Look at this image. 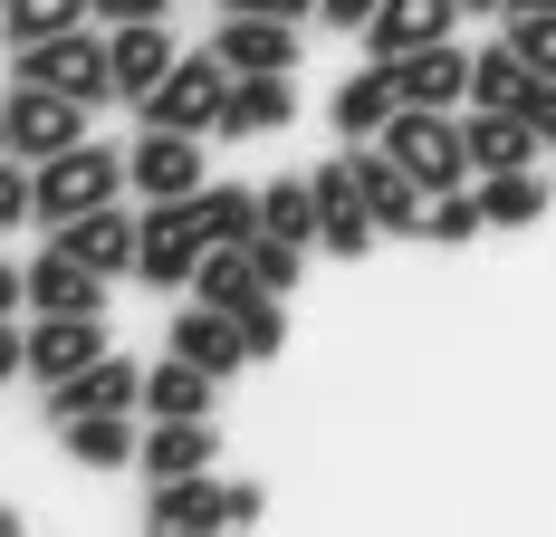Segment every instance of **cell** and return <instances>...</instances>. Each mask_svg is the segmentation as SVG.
Wrapping results in <instances>:
<instances>
[{
	"label": "cell",
	"instance_id": "6da1fadb",
	"mask_svg": "<svg viewBox=\"0 0 556 537\" xmlns=\"http://www.w3.org/2000/svg\"><path fill=\"white\" fill-rule=\"evenodd\" d=\"M230 87H240V67H230L222 49H182V58H173V77L135 115H144V125H182V135H222Z\"/></svg>",
	"mask_w": 556,
	"mask_h": 537
},
{
	"label": "cell",
	"instance_id": "7a4b0ae2",
	"mask_svg": "<svg viewBox=\"0 0 556 537\" xmlns=\"http://www.w3.org/2000/svg\"><path fill=\"white\" fill-rule=\"evenodd\" d=\"M422 192H451V183H470V135L451 125V107H393V125L375 135Z\"/></svg>",
	"mask_w": 556,
	"mask_h": 537
},
{
	"label": "cell",
	"instance_id": "3957f363",
	"mask_svg": "<svg viewBox=\"0 0 556 537\" xmlns=\"http://www.w3.org/2000/svg\"><path fill=\"white\" fill-rule=\"evenodd\" d=\"M20 77H39V87L77 97V107H106L115 97V29L97 39V29L77 20V29H58V39H29V49H20Z\"/></svg>",
	"mask_w": 556,
	"mask_h": 537
},
{
	"label": "cell",
	"instance_id": "277c9868",
	"mask_svg": "<svg viewBox=\"0 0 556 537\" xmlns=\"http://www.w3.org/2000/svg\"><path fill=\"white\" fill-rule=\"evenodd\" d=\"M115 183H125L115 145H67V154H49V163H39V221H49V230H67L77 212L115 202Z\"/></svg>",
	"mask_w": 556,
	"mask_h": 537
},
{
	"label": "cell",
	"instance_id": "5b68a950",
	"mask_svg": "<svg viewBox=\"0 0 556 537\" xmlns=\"http://www.w3.org/2000/svg\"><path fill=\"white\" fill-rule=\"evenodd\" d=\"M0 107H10V154L20 163H49V154H67V145H87V107L58 97V87H39V77H20Z\"/></svg>",
	"mask_w": 556,
	"mask_h": 537
},
{
	"label": "cell",
	"instance_id": "8992f818",
	"mask_svg": "<svg viewBox=\"0 0 556 537\" xmlns=\"http://www.w3.org/2000/svg\"><path fill=\"white\" fill-rule=\"evenodd\" d=\"M307 183H317V240H327L336 260H365V250H375V230H384V221H375V202H365V173H355V154H336V163H317V173H307Z\"/></svg>",
	"mask_w": 556,
	"mask_h": 537
},
{
	"label": "cell",
	"instance_id": "52a82bcc",
	"mask_svg": "<svg viewBox=\"0 0 556 537\" xmlns=\"http://www.w3.org/2000/svg\"><path fill=\"white\" fill-rule=\"evenodd\" d=\"M202 250H212V230H202V212H192V192H182V202H154V212H144L135 278H154V288H192Z\"/></svg>",
	"mask_w": 556,
	"mask_h": 537
},
{
	"label": "cell",
	"instance_id": "ba28073f",
	"mask_svg": "<svg viewBox=\"0 0 556 537\" xmlns=\"http://www.w3.org/2000/svg\"><path fill=\"white\" fill-rule=\"evenodd\" d=\"M125 183H135L144 202H182V192H202V135H182V125H144V145L125 154Z\"/></svg>",
	"mask_w": 556,
	"mask_h": 537
},
{
	"label": "cell",
	"instance_id": "9c48e42d",
	"mask_svg": "<svg viewBox=\"0 0 556 537\" xmlns=\"http://www.w3.org/2000/svg\"><path fill=\"white\" fill-rule=\"evenodd\" d=\"M29 308L39 317H106V268H87L67 240H49L29 260Z\"/></svg>",
	"mask_w": 556,
	"mask_h": 537
},
{
	"label": "cell",
	"instance_id": "30bf717a",
	"mask_svg": "<svg viewBox=\"0 0 556 537\" xmlns=\"http://www.w3.org/2000/svg\"><path fill=\"white\" fill-rule=\"evenodd\" d=\"M144 528H164V537H222L230 528V480H212V471H173V480H154Z\"/></svg>",
	"mask_w": 556,
	"mask_h": 537
},
{
	"label": "cell",
	"instance_id": "8fae6325",
	"mask_svg": "<svg viewBox=\"0 0 556 537\" xmlns=\"http://www.w3.org/2000/svg\"><path fill=\"white\" fill-rule=\"evenodd\" d=\"M384 67H393V97H403V107H470V49H451V39L403 49V58H384Z\"/></svg>",
	"mask_w": 556,
	"mask_h": 537
},
{
	"label": "cell",
	"instance_id": "7c38bea8",
	"mask_svg": "<svg viewBox=\"0 0 556 537\" xmlns=\"http://www.w3.org/2000/svg\"><path fill=\"white\" fill-rule=\"evenodd\" d=\"M144 403V365H125V355H97L87 375L49 384V423H67V413H135Z\"/></svg>",
	"mask_w": 556,
	"mask_h": 537
},
{
	"label": "cell",
	"instance_id": "4fadbf2b",
	"mask_svg": "<svg viewBox=\"0 0 556 537\" xmlns=\"http://www.w3.org/2000/svg\"><path fill=\"white\" fill-rule=\"evenodd\" d=\"M173 58H182V49H173L164 20H115V97H125V107H144V97L173 77Z\"/></svg>",
	"mask_w": 556,
	"mask_h": 537
},
{
	"label": "cell",
	"instance_id": "5bb4252c",
	"mask_svg": "<svg viewBox=\"0 0 556 537\" xmlns=\"http://www.w3.org/2000/svg\"><path fill=\"white\" fill-rule=\"evenodd\" d=\"M173 355H192V365H212V375H240V365H250V336H240L230 308L192 298V308H173Z\"/></svg>",
	"mask_w": 556,
	"mask_h": 537
},
{
	"label": "cell",
	"instance_id": "9a60e30c",
	"mask_svg": "<svg viewBox=\"0 0 556 537\" xmlns=\"http://www.w3.org/2000/svg\"><path fill=\"white\" fill-rule=\"evenodd\" d=\"M97 355H106V317H39V326H29V375H39V384L87 375Z\"/></svg>",
	"mask_w": 556,
	"mask_h": 537
},
{
	"label": "cell",
	"instance_id": "2e32d148",
	"mask_svg": "<svg viewBox=\"0 0 556 537\" xmlns=\"http://www.w3.org/2000/svg\"><path fill=\"white\" fill-rule=\"evenodd\" d=\"M460 135H470V173H518V163L547 154V135H538L518 107H470V125H460Z\"/></svg>",
	"mask_w": 556,
	"mask_h": 537
},
{
	"label": "cell",
	"instance_id": "e0dca14e",
	"mask_svg": "<svg viewBox=\"0 0 556 537\" xmlns=\"http://www.w3.org/2000/svg\"><path fill=\"white\" fill-rule=\"evenodd\" d=\"M67 250L87 268H106V278H125L135 268V250H144V212H115V202H97V212H77L67 230H58Z\"/></svg>",
	"mask_w": 556,
	"mask_h": 537
},
{
	"label": "cell",
	"instance_id": "ac0fdd59",
	"mask_svg": "<svg viewBox=\"0 0 556 537\" xmlns=\"http://www.w3.org/2000/svg\"><path fill=\"white\" fill-rule=\"evenodd\" d=\"M355 173H365V202H375V221H384V230H403V240H422L432 192H422V183H413V173H403L384 145H365V154H355Z\"/></svg>",
	"mask_w": 556,
	"mask_h": 537
},
{
	"label": "cell",
	"instance_id": "d6986e66",
	"mask_svg": "<svg viewBox=\"0 0 556 537\" xmlns=\"http://www.w3.org/2000/svg\"><path fill=\"white\" fill-rule=\"evenodd\" d=\"M212 49H222L240 77H250V67H298V20H278V10H230Z\"/></svg>",
	"mask_w": 556,
	"mask_h": 537
},
{
	"label": "cell",
	"instance_id": "ffe728a7",
	"mask_svg": "<svg viewBox=\"0 0 556 537\" xmlns=\"http://www.w3.org/2000/svg\"><path fill=\"white\" fill-rule=\"evenodd\" d=\"M393 107H403V97H393V67H384V58H375V67H355V77L327 97V115H336V135H345V145H375V135L393 125Z\"/></svg>",
	"mask_w": 556,
	"mask_h": 537
},
{
	"label": "cell",
	"instance_id": "44dd1931",
	"mask_svg": "<svg viewBox=\"0 0 556 537\" xmlns=\"http://www.w3.org/2000/svg\"><path fill=\"white\" fill-rule=\"evenodd\" d=\"M288 115H298V87H288V67H250V77L230 87V115H222V135L260 145V135H278Z\"/></svg>",
	"mask_w": 556,
	"mask_h": 537
},
{
	"label": "cell",
	"instance_id": "7402d4cb",
	"mask_svg": "<svg viewBox=\"0 0 556 537\" xmlns=\"http://www.w3.org/2000/svg\"><path fill=\"white\" fill-rule=\"evenodd\" d=\"M212 451H222V441H212V413H154V432H144L135 461H144L154 480H173V471H212Z\"/></svg>",
	"mask_w": 556,
	"mask_h": 537
},
{
	"label": "cell",
	"instance_id": "603a6c76",
	"mask_svg": "<svg viewBox=\"0 0 556 537\" xmlns=\"http://www.w3.org/2000/svg\"><path fill=\"white\" fill-rule=\"evenodd\" d=\"M451 20H460V0H384L375 29H365V49H375V58L432 49V39H451Z\"/></svg>",
	"mask_w": 556,
	"mask_h": 537
},
{
	"label": "cell",
	"instance_id": "cb8c5ba5",
	"mask_svg": "<svg viewBox=\"0 0 556 537\" xmlns=\"http://www.w3.org/2000/svg\"><path fill=\"white\" fill-rule=\"evenodd\" d=\"M58 441H67V461H77V471H125V461L144 451V432L125 423V413H67Z\"/></svg>",
	"mask_w": 556,
	"mask_h": 537
},
{
	"label": "cell",
	"instance_id": "d4e9b609",
	"mask_svg": "<svg viewBox=\"0 0 556 537\" xmlns=\"http://www.w3.org/2000/svg\"><path fill=\"white\" fill-rule=\"evenodd\" d=\"M192 298H212V308H230V317H240L250 298H269V288H260V260H250V240H212L202 268H192Z\"/></svg>",
	"mask_w": 556,
	"mask_h": 537
},
{
	"label": "cell",
	"instance_id": "484cf974",
	"mask_svg": "<svg viewBox=\"0 0 556 537\" xmlns=\"http://www.w3.org/2000/svg\"><path fill=\"white\" fill-rule=\"evenodd\" d=\"M222 403V375L173 355V365H144V413H212Z\"/></svg>",
	"mask_w": 556,
	"mask_h": 537
},
{
	"label": "cell",
	"instance_id": "4316f807",
	"mask_svg": "<svg viewBox=\"0 0 556 537\" xmlns=\"http://www.w3.org/2000/svg\"><path fill=\"white\" fill-rule=\"evenodd\" d=\"M480 212H490V230H528V221L547 212V173H538V163H518V173H480Z\"/></svg>",
	"mask_w": 556,
	"mask_h": 537
},
{
	"label": "cell",
	"instance_id": "83f0119b",
	"mask_svg": "<svg viewBox=\"0 0 556 537\" xmlns=\"http://www.w3.org/2000/svg\"><path fill=\"white\" fill-rule=\"evenodd\" d=\"M528 87H538V67L508 49V39L470 58V107H528Z\"/></svg>",
	"mask_w": 556,
	"mask_h": 537
},
{
	"label": "cell",
	"instance_id": "f1b7e54d",
	"mask_svg": "<svg viewBox=\"0 0 556 537\" xmlns=\"http://www.w3.org/2000/svg\"><path fill=\"white\" fill-rule=\"evenodd\" d=\"M260 230H278V240H298V250H317V183H307V173H288V183H269V192H260Z\"/></svg>",
	"mask_w": 556,
	"mask_h": 537
},
{
	"label": "cell",
	"instance_id": "f546056e",
	"mask_svg": "<svg viewBox=\"0 0 556 537\" xmlns=\"http://www.w3.org/2000/svg\"><path fill=\"white\" fill-rule=\"evenodd\" d=\"M192 212H202L212 240H260V192H250V183H202Z\"/></svg>",
	"mask_w": 556,
	"mask_h": 537
},
{
	"label": "cell",
	"instance_id": "4dcf8cb0",
	"mask_svg": "<svg viewBox=\"0 0 556 537\" xmlns=\"http://www.w3.org/2000/svg\"><path fill=\"white\" fill-rule=\"evenodd\" d=\"M77 20H97V0H10V10H0V39L29 49V39H58V29H77Z\"/></svg>",
	"mask_w": 556,
	"mask_h": 537
},
{
	"label": "cell",
	"instance_id": "1f68e13d",
	"mask_svg": "<svg viewBox=\"0 0 556 537\" xmlns=\"http://www.w3.org/2000/svg\"><path fill=\"white\" fill-rule=\"evenodd\" d=\"M480 230H490L480 192H460V183H451V192H432V212H422V240H442V250H470Z\"/></svg>",
	"mask_w": 556,
	"mask_h": 537
},
{
	"label": "cell",
	"instance_id": "d6a6232c",
	"mask_svg": "<svg viewBox=\"0 0 556 537\" xmlns=\"http://www.w3.org/2000/svg\"><path fill=\"white\" fill-rule=\"evenodd\" d=\"M508 49L528 58L538 77H556V10H508Z\"/></svg>",
	"mask_w": 556,
	"mask_h": 537
},
{
	"label": "cell",
	"instance_id": "836d02e7",
	"mask_svg": "<svg viewBox=\"0 0 556 537\" xmlns=\"http://www.w3.org/2000/svg\"><path fill=\"white\" fill-rule=\"evenodd\" d=\"M250 260H260V288H298V268H307V250H298V240H278V230H260V240H250Z\"/></svg>",
	"mask_w": 556,
	"mask_h": 537
},
{
	"label": "cell",
	"instance_id": "e575fe53",
	"mask_svg": "<svg viewBox=\"0 0 556 537\" xmlns=\"http://www.w3.org/2000/svg\"><path fill=\"white\" fill-rule=\"evenodd\" d=\"M240 336H250V365H260V355H278V346H288V317H278V298H250V308H240Z\"/></svg>",
	"mask_w": 556,
	"mask_h": 537
},
{
	"label": "cell",
	"instance_id": "d590c367",
	"mask_svg": "<svg viewBox=\"0 0 556 537\" xmlns=\"http://www.w3.org/2000/svg\"><path fill=\"white\" fill-rule=\"evenodd\" d=\"M375 10H384V0H317V20H327V29H355V39L375 29Z\"/></svg>",
	"mask_w": 556,
	"mask_h": 537
},
{
	"label": "cell",
	"instance_id": "8d00e7d4",
	"mask_svg": "<svg viewBox=\"0 0 556 537\" xmlns=\"http://www.w3.org/2000/svg\"><path fill=\"white\" fill-rule=\"evenodd\" d=\"M518 115H528V125H538V135L556 145V77H538V87H528V107H518Z\"/></svg>",
	"mask_w": 556,
	"mask_h": 537
},
{
	"label": "cell",
	"instance_id": "74e56055",
	"mask_svg": "<svg viewBox=\"0 0 556 537\" xmlns=\"http://www.w3.org/2000/svg\"><path fill=\"white\" fill-rule=\"evenodd\" d=\"M10 375H29V336L0 317V384H10Z\"/></svg>",
	"mask_w": 556,
	"mask_h": 537
},
{
	"label": "cell",
	"instance_id": "f35d334b",
	"mask_svg": "<svg viewBox=\"0 0 556 537\" xmlns=\"http://www.w3.org/2000/svg\"><path fill=\"white\" fill-rule=\"evenodd\" d=\"M164 10H173V0H97V20H106V29H115V20H164Z\"/></svg>",
	"mask_w": 556,
	"mask_h": 537
},
{
	"label": "cell",
	"instance_id": "ab89813d",
	"mask_svg": "<svg viewBox=\"0 0 556 537\" xmlns=\"http://www.w3.org/2000/svg\"><path fill=\"white\" fill-rule=\"evenodd\" d=\"M20 298H29V268H0V317H10Z\"/></svg>",
	"mask_w": 556,
	"mask_h": 537
},
{
	"label": "cell",
	"instance_id": "60d3db41",
	"mask_svg": "<svg viewBox=\"0 0 556 537\" xmlns=\"http://www.w3.org/2000/svg\"><path fill=\"white\" fill-rule=\"evenodd\" d=\"M230 10H278V20H307L317 0H230Z\"/></svg>",
	"mask_w": 556,
	"mask_h": 537
},
{
	"label": "cell",
	"instance_id": "b9f144b4",
	"mask_svg": "<svg viewBox=\"0 0 556 537\" xmlns=\"http://www.w3.org/2000/svg\"><path fill=\"white\" fill-rule=\"evenodd\" d=\"M0 163H10V107H0Z\"/></svg>",
	"mask_w": 556,
	"mask_h": 537
},
{
	"label": "cell",
	"instance_id": "7bdbcfd3",
	"mask_svg": "<svg viewBox=\"0 0 556 537\" xmlns=\"http://www.w3.org/2000/svg\"><path fill=\"white\" fill-rule=\"evenodd\" d=\"M460 10H508V0H460Z\"/></svg>",
	"mask_w": 556,
	"mask_h": 537
},
{
	"label": "cell",
	"instance_id": "ee69618b",
	"mask_svg": "<svg viewBox=\"0 0 556 537\" xmlns=\"http://www.w3.org/2000/svg\"><path fill=\"white\" fill-rule=\"evenodd\" d=\"M508 10H556V0H508Z\"/></svg>",
	"mask_w": 556,
	"mask_h": 537
},
{
	"label": "cell",
	"instance_id": "f6af8a7d",
	"mask_svg": "<svg viewBox=\"0 0 556 537\" xmlns=\"http://www.w3.org/2000/svg\"><path fill=\"white\" fill-rule=\"evenodd\" d=\"M0 10H10V0H0Z\"/></svg>",
	"mask_w": 556,
	"mask_h": 537
}]
</instances>
